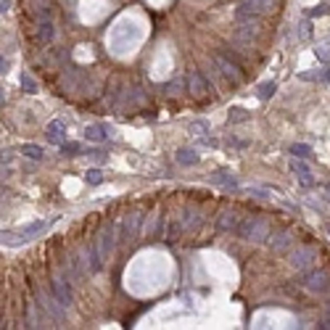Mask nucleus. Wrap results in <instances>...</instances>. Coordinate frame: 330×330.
<instances>
[{
	"label": "nucleus",
	"instance_id": "1",
	"mask_svg": "<svg viewBox=\"0 0 330 330\" xmlns=\"http://www.w3.org/2000/svg\"><path fill=\"white\" fill-rule=\"evenodd\" d=\"M235 232H238L243 241H248V243H264L267 235H270V219H267V217L241 219V225H238Z\"/></svg>",
	"mask_w": 330,
	"mask_h": 330
},
{
	"label": "nucleus",
	"instance_id": "2",
	"mask_svg": "<svg viewBox=\"0 0 330 330\" xmlns=\"http://www.w3.org/2000/svg\"><path fill=\"white\" fill-rule=\"evenodd\" d=\"M272 8H275V0H241L238 11H235V19H238V24H243V21H256L259 16L270 13Z\"/></svg>",
	"mask_w": 330,
	"mask_h": 330
},
{
	"label": "nucleus",
	"instance_id": "3",
	"mask_svg": "<svg viewBox=\"0 0 330 330\" xmlns=\"http://www.w3.org/2000/svg\"><path fill=\"white\" fill-rule=\"evenodd\" d=\"M304 288L314 296H325L330 293V272L322 270V267H317V270H309L307 277H304Z\"/></svg>",
	"mask_w": 330,
	"mask_h": 330
},
{
	"label": "nucleus",
	"instance_id": "4",
	"mask_svg": "<svg viewBox=\"0 0 330 330\" xmlns=\"http://www.w3.org/2000/svg\"><path fill=\"white\" fill-rule=\"evenodd\" d=\"M314 262H317V248H312V246H298L293 254H291V267H293L296 272L312 270Z\"/></svg>",
	"mask_w": 330,
	"mask_h": 330
},
{
	"label": "nucleus",
	"instance_id": "5",
	"mask_svg": "<svg viewBox=\"0 0 330 330\" xmlns=\"http://www.w3.org/2000/svg\"><path fill=\"white\" fill-rule=\"evenodd\" d=\"M296 243V235L291 230H277L272 235H267V246H270V251H275V254H286L288 248H293Z\"/></svg>",
	"mask_w": 330,
	"mask_h": 330
},
{
	"label": "nucleus",
	"instance_id": "6",
	"mask_svg": "<svg viewBox=\"0 0 330 330\" xmlns=\"http://www.w3.org/2000/svg\"><path fill=\"white\" fill-rule=\"evenodd\" d=\"M214 64H217L219 72H222L225 80H230L232 85H241V82H243V72H241V66L232 64L230 58H225V56H214Z\"/></svg>",
	"mask_w": 330,
	"mask_h": 330
},
{
	"label": "nucleus",
	"instance_id": "7",
	"mask_svg": "<svg viewBox=\"0 0 330 330\" xmlns=\"http://www.w3.org/2000/svg\"><path fill=\"white\" fill-rule=\"evenodd\" d=\"M96 248H98V254H101L103 262L111 256V248H114V225H111V222H106V225L101 227L98 241H96Z\"/></svg>",
	"mask_w": 330,
	"mask_h": 330
},
{
	"label": "nucleus",
	"instance_id": "8",
	"mask_svg": "<svg viewBox=\"0 0 330 330\" xmlns=\"http://www.w3.org/2000/svg\"><path fill=\"white\" fill-rule=\"evenodd\" d=\"M51 288H53V296H56V301L61 304V307H72V301H74V296H72V288H69V277L64 275V277H53V282H51Z\"/></svg>",
	"mask_w": 330,
	"mask_h": 330
},
{
	"label": "nucleus",
	"instance_id": "9",
	"mask_svg": "<svg viewBox=\"0 0 330 330\" xmlns=\"http://www.w3.org/2000/svg\"><path fill=\"white\" fill-rule=\"evenodd\" d=\"M143 214H130V217H124V222H122V232H119V241L122 243H130V241H135L137 238V230H140V222H143V219H140Z\"/></svg>",
	"mask_w": 330,
	"mask_h": 330
},
{
	"label": "nucleus",
	"instance_id": "10",
	"mask_svg": "<svg viewBox=\"0 0 330 330\" xmlns=\"http://www.w3.org/2000/svg\"><path fill=\"white\" fill-rule=\"evenodd\" d=\"M45 135H48V140L53 146H61V143H64V137H66V124L61 119H53L48 124V130H45Z\"/></svg>",
	"mask_w": 330,
	"mask_h": 330
},
{
	"label": "nucleus",
	"instance_id": "11",
	"mask_svg": "<svg viewBox=\"0 0 330 330\" xmlns=\"http://www.w3.org/2000/svg\"><path fill=\"white\" fill-rule=\"evenodd\" d=\"M111 137V127L108 124H87L85 127V140H92V143H101V140Z\"/></svg>",
	"mask_w": 330,
	"mask_h": 330
},
{
	"label": "nucleus",
	"instance_id": "12",
	"mask_svg": "<svg viewBox=\"0 0 330 330\" xmlns=\"http://www.w3.org/2000/svg\"><path fill=\"white\" fill-rule=\"evenodd\" d=\"M238 225H241V217L238 214H235V211H222V214H219V219H217V227L219 230H225V232H235V230H238Z\"/></svg>",
	"mask_w": 330,
	"mask_h": 330
},
{
	"label": "nucleus",
	"instance_id": "13",
	"mask_svg": "<svg viewBox=\"0 0 330 330\" xmlns=\"http://www.w3.org/2000/svg\"><path fill=\"white\" fill-rule=\"evenodd\" d=\"M211 185H219V187H227V191H235L238 187V180H235L230 172H214V175L209 177Z\"/></svg>",
	"mask_w": 330,
	"mask_h": 330
},
{
	"label": "nucleus",
	"instance_id": "14",
	"mask_svg": "<svg viewBox=\"0 0 330 330\" xmlns=\"http://www.w3.org/2000/svg\"><path fill=\"white\" fill-rule=\"evenodd\" d=\"M24 235L21 232H8V230H0V246H8V248H19L24 246Z\"/></svg>",
	"mask_w": 330,
	"mask_h": 330
},
{
	"label": "nucleus",
	"instance_id": "15",
	"mask_svg": "<svg viewBox=\"0 0 330 330\" xmlns=\"http://www.w3.org/2000/svg\"><path fill=\"white\" fill-rule=\"evenodd\" d=\"M198 161H201V156H198L196 148H180V151H177V164H182V167H196Z\"/></svg>",
	"mask_w": 330,
	"mask_h": 330
},
{
	"label": "nucleus",
	"instance_id": "16",
	"mask_svg": "<svg viewBox=\"0 0 330 330\" xmlns=\"http://www.w3.org/2000/svg\"><path fill=\"white\" fill-rule=\"evenodd\" d=\"M187 87H191V92H193L196 98H203V96H206V82H203V77H201L198 72L191 74V80H187Z\"/></svg>",
	"mask_w": 330,
	"mask_h": 330
},
{
	"label": "nucleus",
	"instance_id": "17",
	"mask_svg": "<svg viewBox=\"0 0 330 330\" xmlns=\"http://www.w3.org/2000/svg\"><path fill=\"white\" fill-rule=\"evenodd\" d=\"M45 230H48V222H45V219H37V222H32V225H24L21 235H24V241H29V238H35V235H40Z\"/></svg>",
	"mask_w": 330,
	"mask_h": 330
},
{
	"label": "nucleus",
	"instance_id": "18",
	"mask_svg": "<svg viewBox=\"0 0 330 330\" xmlns=\"http://www.w3.org/2000/svg\"><path fill=\"white\" fill-rule=\"evenodd\" d=\"M198 225H201V214H198V209H185V222H182V230H198Z\"/></svg>",
	"mask_w": 330,
	"mask_h": 330
},
{
	"label": "nucleus",
	"instance_id": "19",
	"mask_svg": "<svg viewBox=\"0 0 330 330\" xmlns=\"http://www.w3.org/2000/svg\"><path fill=\"white\" fill-rule=\"evenodd\" d=\"M37 40H40V42H45V45H48V42L53 40V24H51L48 19H42V21L37 24Z\"/></svg>",
	"mask_w": 330,
	"mask_h": 330
},
{
	"label": "nucleus",
	"instance_id": "20",
	"mask_svg": "<svg viewBox=\"0 0 330 330\" xmlns=\"http://www.w3.org/2000/svg\"><path fill=\"white\" fill-rule=\"evenodd\" d=\"M277 92V82L275 80H270V82H262L259 87H256V96L262 98V101H270L272 96Z\"/></svg>",
	"mask_w": 330,
	"mask_h": 330
},
{
	"label": "nucleus",
	"instance_id": "21",
	"mask_svg": "<svg viewBox=\"0 0 330 330\" xmlns=\"http://www.w3.org/2000/svg\"><path fill=\"white\" fill-rule=\"evenodd\" d=\"M21 156H27V159H32V161H42L45 159V151L40 146L27 143V146H21Z\"/></svg>",
	"mask_w": 330,
	"mask_h": 330
},
{
	"label": "nucleus",
	"instance_id": "22",
	"mask_svg": "<svg viewBox=\"0 0 330 330\" xmlns=\"http://www.w3.org/2000/svg\"><path fill=\"white\" fill-rule=\"evenodd\" d=\"M180 235H182V222L180 219H172L169 227H167V243H177Z\"/></svg>",
	"mask_w": 330,
	"mask_h": 330
},
{
	"label": "nucleus",
	"instance_id": "23",
	"mask_svg": "<svg viewBox=\"0 0 330 330\" xmlns=\"http://www.w3.org/2000/svg\"><path fill=\"white\" fill-rule=\"evenodd\" d=\"M298 77L307 80V82H322V80H327V77H330V72L327 69H314V72H301Z\"/></svg>",
	"mask_w": 330,
	"mask_h": 330
},
{
	"label": "nucleus",
	"instance_id": "24",
	"mask_svg": "<svg viewBox=\"0 0 330 330\" xmlns=\"http://www.w3.org/2000/svg\"><path fill=\"white\" fill-rule=\"evenodd\" d=\"M21 87H24V92H29V96H35V92L40 90L37 82H35V77L27 74V72H21Z\"/></svg>",
	"mask_w": 330,
	"mask_h": 330
},
{
	"label": "nucleus",
	"instance_id": "25",
	"mask_svg": "<svg viewBox=\"0 0 330 330\" xmlns=\"http://www.w3.org/2000/svg\"><path fill=\"white\" fill-rule=\"evenodd\" d=\"M251 119V114L246 111V108H230V116H227V122L230 124H238V122H248Z\"/></svg>",
	"mask_w": 330,
	"mask_h": 330
},
{
	"label": "nucleus",
	"instance_id": "26",
	"mask_svg": "<svg viewBox=\"0 0 330 330\" xmlns=\"http://www.w3.org/2000/svg\"><path fill=\"white\" fill-rule=\"evenodd\" d=\"M291 153L296 156V159H312V146H307V143H296V146H291Z\"/></svg>",
	"mask_w": 330,
	"mask_h": 330
},
{
	"label": "nucleus",
	"instance_id": "27",
	"mask_svg": "<svg viewBox=\"0 0 330 330\" xmlns=\"http://www.w3.org/2000/svg\"><path fill=\"white\" fill-rule=\"evenodd\" d=\"M314 56H317V61H322V64H330V42H320Z\"/></svg>",
	"mask_w": 330,
	"mask_h": 330
},
{
	"label": "nucleus",
	"instance_id": "28",
	"mask_svg": "<svg viewBox=\"0 0 330 330\" xmlns=\"http://www.w3.org/2000/svg\"><path fill=\"white\" fill-rule=\"evenodd\" d=\"M85 182L87 185H101L103 182V172L101 169H87L85 172Z\"/></svg>",
	"mask_w": 330,
	"mask_h": 330
},
{
	"label": "nucleus",
	"instance_id": "29",
	"mask_svg": "<svg viewBox=\"0 0 330 330\" xmlns=\"http://www.w3.org/2000/svg\"><path fill=\"white\" fill-rule=\"evenodd\" d=\"M309 35H312V24L309 21H301L296 27V40H307Z\"/></svg>",
	"mask_w": 330,
	"mask_h": 330
},
{
	"label": "nucleus",
	"instance_id": "30",
	"mask_svg": "<svg viewBox=\"0 0 330 330\" xmlns=\"http://www.w3.org/2000/svg\"><path fill=\"white\" fill-rule=\"evenodd\" d=\"M80 151H82L80 143H61V153H64V156H74V153H80Z\"/></svg>",
	"mask_w": 330,
	"mask_h": 330
},
{
	"label": "nucleus",
	"instance_id": "31",
	"mask_svg": "<svg viewBox=\"0 0 330 330\" xmlns=\"http://www.w3.org/2000/svg\"><path fill=\"white\" fill-rule=\"evenodd\" d=\"M291 169H293V172H298V175H304V172H309V167H307L301 159H293V161H291Z\"/></svg>",
	"mask_w": 330,
	"mask_h": 330
},
{
	"label": "nucleus",
	"instance_id": "32",
	"mask_svg": "<svg viewBox=\"0 0 330 330\" xmlns=\"http://www.w3.org/2000/svg\"><path fill=\"white\" fill-rule=\"evenodd\" d=\"M167 90L172 92V96H177V92L182 90V82H180V80H175V82H172V85H167Z\"/></svg>",
	"mask_w": 330,
	"mask_h": 330
},
{
	"label": "nucleus",
	"instance_id": "33",
	"mask_svg": "<svg viewBox=\"0 0 330 330\" xmlns=\"http://www.w3.org/2000/svg\"><path fill=\"white\" fill-rule=\"evenodd\" d=\"M298 182H301L304 187H312V175H309V172H304V175H298Z\"/></svg>",
	"mask_w": 330,
	"mask_h": 330
},
{
	"label": "nucleus",
	"instance_id": "34",
	"mask_svg": "<svg viewBox=\"0 0 330 330\" xmlns=\"http://www.w3.org/2000/svg\"><path fill=\"white\" fill-rule=\"evenodd\" d=\"M309 13H312V16H325V13H327V6H317V8H312Z\"/></svg>",
	"mask_w": 330,
	"mask_h": 330
},
{
	"label": "nucleus",
	"instance_id": "35",
	"mask_svg": "<svg viewBox=\"0 0 330 330\" xmlns=\"http://www.w3.org/2000/svg\"><path fill=\"white\" fill-rule=\"evenodd\" d=\"M248 193H251V196H259V198H270V196H272L270 191H254V187H251Z\"/></svg>",
	"mask_w": 330,
	"mask_h": 330
},
{
	"label": "nucleus",
	"instance_id": "36",
	"mask_svg": "<svg viewBox=\"0 0 330 330\" xmlns=\"http://www.w3.org/2000/svg\"><path fill=\"white\" fill-rule=\"evenodd\" d=\"M191 132H206V124H191Z\"/></svg>",
	"mask_w": 330,
	"mask_h": 330
},
{
	"label": "nucleus",
	"instance_id": "37",
	"mask_svg": "<svg viewBox=\"0 0 330 330\" xmlns=\"http://www.w3.org/2000/svg\"><path fill=\"white\" fill-rule=\"evenodd\" d=\"M11 11V0H0V13H8Z\"/></svg>",
	"mask_w": 330,
	"mask_h": 330
},
{
	"label": "nucleus",
	"instance_id": "38",
	"mask_svg": "<svg viewBox=\"0 0 330 330\" xmlns=\"http://www.w3.org/2000/svg\"><path fill=\"white\" fill-rule=\"evenodd\" d=\"M320 327H330V304H327V312H325V320H322V325Z\"/></svg>",
	"mask_w": 330,
	"mask_h": 330
},
{
	"label": "nucleus",
	"instance_id": "39",
	"mask_svg": "<svg viewBox=\"0 0 330 330\" xmlns=\"http://www.w3.org/2000/svg\"><path fill=\"white\" fill-rule=\"evenodd\" d=\"M8 64H6V58H0V74H3V69H6Z\"/></svg>",
	"mask_w": 330,
	"mask_h": 330
},
{
	"label": "nucleus",
	"instance_id": "40",
	"mask_svg": "<svg viewBox=\"0 0 330 330\" xmlns=\"http://www.w3.org/2000/svg\"><path fill=\"white\" fill-rule=\"evenodd\" d=\"M0 106H3V92H0Z\"/></svg>",
	"mask_w": 330,
	"mask_h": 330
}]
</instances>
